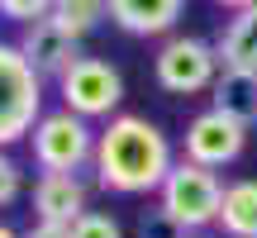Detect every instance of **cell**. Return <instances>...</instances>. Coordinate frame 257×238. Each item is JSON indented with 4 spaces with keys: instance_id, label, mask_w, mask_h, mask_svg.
Returning <instances> with one entry per match:
<instances>
[{
    "instance_id": "cell-3",
    "label": "cell",
    "mask_w": 257,
    "mask_h": 238,
    "mask_svg": "<svg viewBox=\"0 0 257 238\" xmlns=\"http://www.w3.org/2000/svg\"><path fill=\"white\" fill-rule=\"evenodd\" d=\"M95 138L100 129H91V119L72 114L67 105L57 110H43V119L29 134V153H34L38 172H81V167L95 162Z\"/></svg>"
},
{
    "instance_id": "cell-5",
    "label": "cell",
    "mask_w": 257,
    "mask_h": 238,
    "mask_svg": "<svg viewBox=\"0 0 257 238\" xmlns=\"http://www.w3.org/2000/svg\"><path fill=\"white\" fill-rule=\"evenodd\" d=\"M219 72L224 62L214 53V43H205L195 34H172L153 57V76L167 95H200L219 81Z\"/></svg>"
},
{
    "instance_id": "cell-10",
    "label": "cell",
    "mask_w": 257,
    "mask_h": 238,
    "mask_svg": "<svg viewBox=\"0 0 257 238\" xmlns=\"http://www.w3.org/2000/svg\"><path fill=\"white\" fill-rule=\"evenodd\" d=\"M110 5V24H119L134 38H162L176 29L186 0H105Z\"/></svg>"
},
{
    "instance_id": "cell-8",
    "label": "cell",
    "mask_w": 257,
    "mask_h": 238,
    "mask_svg": "<svg viewBox=\"0 0 257 238\" xmlns=\"http://www.w3.org/2000/svg\"><path fill=\"white\" fill-rule=\"evenodd\" d=\"M29 200H34V219L67 224V229L91 210V191H86V181L72 176V172H38Z\"/></svg>"
},
{
    "instance_id": "cell-17",
    "label": "cell",
    "mask_w": 257,
    "mask_h": 238,
    "mask_svg": "<svg viewBox=\"0 0 257 238\" xmlns=\"http://www.w3.org/2000/svg\"><path fill=\"white\" fill-rule=\"evenodd\" d=\"M53 5L57 0H0V15L10 19V24H34V19H48L53 15Z\"/></svg>"
},
{
    "instance_id": "cell-22",
    "label": "cell",
    "mask_w": 257,
    "mask_h": 238,
    "mask_svg": "<svg viewBox=\"0 0 257 238\" xmlns=\"http://www.w3.org/2000/svg\"><path fill=\"white\" fill-rule=\"evenodd\" d=\"M181 238H200V233H181Z\"/></svg>"
},
{
    "instance_id": "cell-12",
    "label": "cell",
    "mask_w": 257,
    "mask_h": 238,
    "mask_svg": "<svg viewBox=\"0 0 257 238\" xmlns=\"http://www.w3.org/2000/svg\"><path fill=\"white\" fill-rule=\"evenodd\" d=\"M214 53H219L224 67H243V72H257V5L238 10L229 24L214 38Z\"/></svg>"
},
{
    "instance_id": "cell-13",
    "label": "cell",
    "mask_w": 257,
    "mask_h": 238,
    "mask_svg": "<svg viewBox=\"0 0 257 238\" xmlns=\"http://www.w3.org/2000/svg\"><path fill=\"white\" fill-rule=\"evenodd\" d=\"M229 238H257V181L238 176L224 186V205H219V224Z\"/></svg>"
},
{
    "instance_id": "cell-2",
    "label": "cell",
    "mask_w": 257,
    "mask_h": 238,
    "mask_svg": "<svg viewBox=\"0 0 257 238\" xmlns=\"http://www.w3.org/2000/svg\"><path fill=\"white\" fill-rule=\"evenodd\" d=\"M43 119V76L34 72L19 43L0 38V148H15Z\"/></svg>"
},
{
    "instance_id": "cell-1",
    "label": "cell",
    "mask_w": 257,
    "mask_h": 238,
    "mask_svg": "<svg viewBox=\"0 0 257 238\" xmlns=\"http://www.w3.org/2000/svg\"><path fill=\"white\" fill-rule=\"evenodd\" d=\"M95 186L110 195H157L176 167L172 138L148 114H114L95 138Z\"/></svg>"
},
{
    "instance_id": "cell-9",
    "label": "cell",
    "mask_w": 257,
    "mask_h": 238,
    "mask_svg": "<svg viewBox=\"0 0 257 238\" xmlns=\"http://www.w3.org/2000/svg\"><path fill=\"white\" fill-rule=\"evenodd\" d=\"M19 53L34 62V72L43 76V81H48V76H62L67 67L81 57V53H76V38L67 34L53 15H48V19H34V24L19 29Z\"/></svg>"
},
{
    "instance_id": "cell-18",
    "label": "cell",
    "mask_w": 257,
    "mask_h": 238,
    "mask_svg": "<svg viewBox=\"0 0 257 238\" xmlns=\"http://www.w3.org/2000/svg\"><path fill=\"white\" fill-rule=\"evenodd\" d=\"M186 229L172 219V214L162 210V205H153V210H143V219H138V238H181Z\"/></svg>"
},
{
    "instance_id": "cell-6",
    "label": "cell",
    "mask_w": 257,
    "mask_h": 238,
    "mask_svg": "<svg viewBox=\"0 0 257 238\" xmlns=\"http://www.w3.org/2000/svg\"><path fill=\"white\" fill-rule=\"evenodd\" d=\"M57 95L72 114L81 119H114L124 105V76L105 57H76L62 76H57Z\"/></svg>"
},
{
    "instance_id": "cell-11",
    "label": "cell",
    "mask_w": 257,
    "mask_h": 238,
    "mask_svg": "<svg viewBox=\"0 0 257 238\" xmlns=\"http://www.w3.org/2000/svg\"><path fill=\"white\" fill-rule=\"evenodd\" d=\"M210 105L224 114H233L238 124H257V72H243V67H224L219 81L210 86Z\"/></svg>"
},
{
    "instance_id": "cell-21",
    "label": "cell",
    "mask_w": 257,
    "mask_h": 238,
    "mask_svg": "<svg viewBox=\"0 0 257 238\" xmlns=\"http://www.w3.org/2000/svg\"><path fill=\"white\" fill-rule=\"evenodd\" d=\"M0 238H24V233H15V229H10L5 219H0Z\"/></svg>"
},
{
    "instance_id": "cell-20",
    "label": "cell",
    "mask_w": 257,
    "mask_h": 238,
    "mask_svg": "<svg viewBox=\"0 0 257 238\" xmlns=\"http://www.w3.org/2000/svg\"><path fill=\"white\" fill-rule=\"evenodd\" d=\"M214 5H224V10H233V15H238V10H248V5H257V0H214Z\"/></svg>"
},
{
    "instance_id": "cell-4",
    "label": "cell",
    "mask_w": 257,
    "mask_h": 238,
    "mask_svg": "<svg viewBox=\"0 0 257 238\" xmlns=\"http://www.w3.org/2000/svg\"><path fill=\"white\" fill-rule=\"evenodd\" d=\"M157 205H162L186 233H200V229H210V224H219L224 181L210 167L191 162V157H176V167L167 172L162 191H157Z\"/></svg>"
},
{
    "instance_id": "cell-7",
    "label": "cell",
    "mask_w": 257,
    "mask_h": 238,
    "mask_svg": "<svg viewBox=\"0 0 257 238\" xmlns=\"http://www.w3.org/2000/svg\"><path fill=\"white\" fill-rule=\"evenodd\" d=\"M243 148H248V124H238L233 114L224 110H200L186 124V138H181V157H191V162L210 167V172H219V167L238 162Z\"/></svg>"
},
{
    "instance_id": "cell-19",
    "label": "cell",
    "mask_w": 257,
    "mask_h": 238,
    "mask_svg": "<svg viewBox=\"0 0 257 238\" xmlns=\"http://www.w3.org/2000/svg\"><path fill=\"white\" fill-rule=\"evenodd\" d=\"M24 238H72V229H67V224H48V219H34V229H29Z\"/></svg>"
},
{
    "instance_id": "cell-16",
    "label": "cell",
    "mask_w": 257,
    "mask_h": 238,
    "mask_svg": "<svg viewBox=\"0 0 257 238\" xmlns=\"http://www.w3.org/2000/svg\"><path fill=\"white\" fill-rule=\"evenodd\" d=\"M19 195H24V167L10 157V148H0V210H10Z\"/></svg>"
},
{
    "instance_id": "cell-14",
    "label": "cell",
    "mask_w": 257,
    "mask_h": 238,
    "mask_svg": "<svg viewBox=\"0 0 257 238\" xmlns=\"http://www.w3.org/2000/svg\"><path fill=\"white\" fill-rule=\"evenodd\" d=\"M53 19L76 38V43H81L86 34L100 29V19H110V5H105V0H57V5H53Z\"/></svg>"
},
{
    "instance_id": "cell-15",
    "label": "cell",
    "mask_w": 257,
    "mask_h": 238,
    "mask_svg": "<svg viewBox=\"0 0 257 238\" xmlns=\"http://www.w3.org/2000/svg\"><path fill=\"white\" fill-rule=\"evenodd\" d=\"M72 238H124V224L114 219L110 210H86L81 219L72 224Z\"/></svg>"
}]
</instances>
